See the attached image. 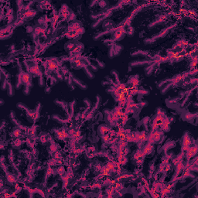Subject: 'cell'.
<instances>
[{"label":"cell","instance_id":"cell-1","mask_svg":"<svg viewBox=\"0 0 198 198\" xmlns=\"http://www.w3.org/2000/svg\"><path fill=\"white\" fill-rule=\"evenodd\" d=\"M190 136L188 135L187 133H186L185 135H184V137H183V151L186 150L188 148V146L190 145Z\"/></svg>","mask_w":198,"mask_h":198},{"label":"cell","instance_id":"cell-2","mask_svg":"<svg viewBox=\"0 0 198 198\" xmlns=\"http://www.w3.org/2000/svg\"><path fill=\"white\" fill-rule=\"evenodd\" d=\"M197 148L196 146L192 147V148L189 149L188 152H187V158H188V159H190V158H191L192 156H194V155L197 153Z\"/></svg>","mask_w":198,"mask_h":198},{"label":"cell","instance_id":"cell-3","mask_svg":"<svg viewBox=\"0 0 198 198\" xmlns=\"http://www.w3.org/2000/svg\"><path fill=\"white\" fill-rule=\"evenodd\" d=\"M73 81L74 82V83H76V84L78 85V86L81 87V88H82V89H86V88L87 87L86 85H85L84 83H82V82H81V81H80V80H78L77 78H76V77H73Z\"/></svg>","mask_w":198,"mask_h":198},{"label":"cell","instance_id":"cell-4","mask_svg":"<svg viewBox=\"0 0 198 198\" xmlns=\"http://www.w3.org/2000/svg\"><path fill=\"white\" fill-rule=\"evenodd\" d=\"M22 81L25 83V84H28V83L29 82V76L27 74H23Z\"/></svg>","mask_w":198,"mask_h":198},{"label":"cell","instance_id":"cell-5","mask_svg":"<svg viewBox=\"0 0 198 198\" xmlns=\"http://www.w3.org/2000/svg\"><path fill=\"white\" fill-rule=\"evenodd\" d=\"M84 71H85V73L87 74V77H89V78H91H91H94V77H95V76H94L93 74H92L91 73V72L89 71V70H88V69L86 67H84Z\"/></svg>","mask_w":198,"mask_h":198},{"label":"cell","instance_id":"cell-6","mask_svg":"<svg viewBox=\"0 0 198 198\" xmlns=\"http://www.w3.org/2000/svg\"><path fill=\"white\" fill-rule=\"evenodd\" d=\"M48 69H49V70H50V71H52V70H54L55 68H57V65H56V64L54 63H50V65H49V67H48Z\"/></svg>","mask_w":198,"mask_h":198}]
</instances>
